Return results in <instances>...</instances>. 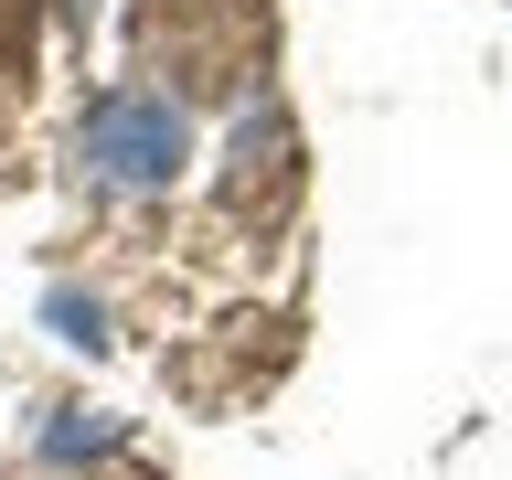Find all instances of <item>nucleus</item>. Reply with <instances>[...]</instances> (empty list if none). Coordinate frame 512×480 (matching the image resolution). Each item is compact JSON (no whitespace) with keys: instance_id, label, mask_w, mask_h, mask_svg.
<instances>
[{"instance_id":"obj_1","label":"nucleus","mask_w":512,"mask_h":480,"mask_svg":"<svg viewBox=\"0 0 512 480\" xmlns=\"http://www.w3.org/2000/svg\"><path fill=\"white\" fill-rule=\"evenodd\" d=\"M86 150H96V171H118V182H171V171H182V118L150 107L139 86H118V96H96Z\"/></svg>"}]
</instances>
